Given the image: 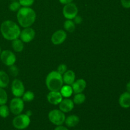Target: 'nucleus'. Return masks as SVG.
I'll return each mask as SVG.
<instances>
[{"label": "nucleus", "mask_w": 130, "mask_h": 130, "mask_svg": "<svg viewBox=\"0 0 130 130\" xmlns=\"http://www.w3.org/2000/svg\"><path fill=\"white\" fill-rule=\"evenodd\" d=\"M63 85L62 75L57 71L50 72L46 78V85L50 91H60Z\"/></svg>", "instance_id": "7ed1b4c3"}, {"label": "nucleus", "mask_w": 130, "mask_h": 130, "mask_svg": "<svg viewBox=\"0 0 130 130\" xmlns=\"http://www.w3.org/2000/svg\"><path fill=\"white\" fill-rule=\"evenodd\" d=\"M0 31L6 40L13 41L20 37V28L19 25L11 20H5L1 24Z\"/></svg>", "instance_id": "f257e3e1"}, {"label": "nucleus", "mask_w": 130, "mask_h": 130, "mask_svg": "<svg viewBox=\"0 0 130 130\" xmlns=\"http://www.w3.org/2000/svg\"><path fill=\"white\" fill-rule=\"evenodd\" d=\"M62 13L66 19L72 20L77 16L78 13V8L74 3H71L65 5L62 10Z\"/></svg>", "instance_id": "6e6552de"}, {"label": "nucleus", "mask_w": 130, "mask_h": 130, "mask_svg": "<svg viewBox=\"0 0 130 130\" xmlns=\"http://www.w3.org/2000/svg\"><path fill=\"white\" fill-rule=\"evenodd\" d=\"M74 22L75 24H81L83 22L82 17L80 16H77H77L74 19Z\"/></svg>", "instance_id": "7c9ffc66"}, {"label": "nucleus", "mask_w": 130, "mask_h": 130, "mask_svg": "<svg viewBox=\"0 0 130 130\" xmlns=\"http://www.w3.org/2000/svg\"><path fill=\"white\" fill-rule=\"evenodd\" d=\"M67 38V33L63 30H58L52 34V43L55 45H60L66 41Z\"/></svg>", "instance_id": "9b49d317"}, {"label": "nucleus", "mask_w": 130, "mask_h": 130, "mask_svg": "<svg viewBox=\"0 0 130 130\" xmlns=\"http://www.w3.org/2000/svg\"><path fill=\"white\" fill-rule=\"evenodd\" d=\"M11 46H12L13 50L16 52H22L24 48V42L21 40L19 39V38L14 40L11 41Z\"/></svg>", "instance_id": "6ab92c4d"}, {"label": "nucleus", "mask_w": 130, "mask_h": 130, "mask_svg": "<svg viewBox=\"0 0 130 130\" xmlns=\"http://www.w3.org/2000/svg\"><path fill=\"white\" fill-rule=\"evenodd\" d=\"M35 0H19L20 5L24 7H30L34 4Z\"/></svg>", "instance_id": "cd10ccee"}, {"label": "nucleus", "mask_w": 130, "mask_h": 130, "mask_svg": "<svg viewBox=\"0 0 130 130\" xmlns=\"http://www.w3.org/2000/svg\"><path fill=\"white\" fill-rule=\"evenodd\" d=\"M10 112L13 114L17 116L21 114L24 109V102L20 97H15L10 102L9 106Z\"/></svg>", "instance_id": "423d86ee"}, {"label": "nucleus", "mask_w": 130, "mask_h": 130, "mask_svg": "<svg viewBox=\"0 0 130 130\" xmlns=\"http://www.w3.org/2000/svg\"><path fill=\"white\" fill-rule=\"evenodd\" d=\"M79 118L76 115H70L67 118H66L65 120V123H66V126L69 128H72V127H75L79 124Z\"/></svg>", "instance_id": "f3484780"}, {"label": "nucleus", "mask_w": 130, "mask_h": 130, "mask_svg": "<svg viewBox=\"0 0 130 130\" xmlns=\"http://www.w3.org/2000/svg\"><path fill=\"white\" fill-rule=\"evenodd\" d=\"M67 71V67L66 64H63V63H62V64L59 65L57 67V71L60 73V74L63 75L66 71Z\"/></svg>", "instance_id": "c85d7f7f"}, {"label": "nucleus", "mask_w": 130, "mask_h": 130, "mask_svg": "<svg viewBox=\"0 0 130 130\" xmlns=\"http://www.w3.org/2000/svg\"><path fill=\"white\" fill-rule=\"evenodd\" d=\"M8 102V95L4 88H0V105L6 104Z\"/></svg>", "instance_id": "393cba45"}, {"label": "nucleus", "mask_w": 130, "mask_h": 130, "mask_svg": "<svg viewBox=\"0 0 130 130\" xmlns=\"http://www.w3.org/2000/svg\"><path fill=\"white\" fill-rule=\"evenodd\" d=\"M73 0H59L60 3L62 5H67V4L71 3L72 2Z\"/></svg>", "instance_id": "2f4dec72"}, {"label": "nucleus", "mask_w": 130, "mask_h": 130, "mask_svg": "<svg viewBox=\"0 0 130 130\" xmlns=\"http://www.w3.org/2000/svg\"><path fill=\"white\" fill-rule=\"evenodd\" d=\"M8 72L11 76L15 77V76H17L18 75L19 71V69H18L15 65H13V66H11L9 67Z\"/></svg>", "instance_id": "bb28decb"}, {"label": "nucleus", "mask_w": 130, "mask_h": 130, "mask_svg": "<svg viewBox=\"0 0 130 130\" xmlns=\"http://www.w3.org/2000/svg\"><path fill=\"white\" fill-rule=\"evenodd\" d=\"M126 90L127 91H128V93H130V81L127 83L126 85Z\"/></svg>", "instance_id": "72a5a7b5"}, {"label": "nucleus", "mask_w": 130, "mask_h": 130, "mask_svg": "<svg viewBox=\"0 0 130 130\" xmlns=\"http://www.w3.org/2000/svg\"><path fill=\"white\" fill-rule=\"evenodd\" d=\"M63 28L69 32H73L76 29V25L74 22L72 20H68L64 22L63 23Z\"/></svg>", "instance_id": "412c9836"}, {"label": "nucleus", "mask_w": 130, "mask_h": 130, "mask_svg": "<svg viewBox=\"0 0 130 130\" xmlns=\"http://www.w3.org/2000/svg\"><path fill=\"white\" fill-rule=\"evenodd\" d=\"M0 60L4 65L10 67V66L15 64L17 60V58L13 52L8 50H5L1 52Z\"/></svg>", "instance_id": "0eeeda50"}, {"label": "nucleus", "mask_w": 130, "mask_h": 130, "mask_svg": "<svg viewBox=\"0 0 130 130\" xmlns=\"http://www.w3.org/2000/svg\"><path fill=\"white\" fill-rule=\"evenodd\" d=\"M85 100H86V96L85 94L83 93H76L74 96L73 102L76 105H81L85 102Z\"/></svg>", "instance_id": "4be33fe9"}, {"label": "nucleus", "mask_w": 130, "mask_h": 130, "mask_svg": "<svg viewBox=\"0 0 130 130\" xmlns=\"http://www.w3.org/2000/svg\"><path fill=\"white\" fill-rule=\"evenodd\" d=\"M17 19L20 26L24 28L29 27L35 22L36 13L31 8L23 6L17 11Z\"/></svg>", "instance_id": "f03ea898"}, {"label": "nucleus", "mask_w": 130, "mask_h": 130, "mask_svg": "<svg viewBox=\"0 0 130 130\" xmlns=\"http://www.w3.org/2000/svg\"><path fill=\"white\" fill-rule=\"evenodd\" d=\"M30 123V117L26 114H20L16 116L12 121V124L17 129H24L27 128Z\"/></svg>", "instance_id": "20e7f679"}, {"label": "nucleus", "mask_w": 130, "mask_h": 130, "mask_svg": "<svg viewBox=\"0 0 130 130\" xmlns=\"http://www.w3.org/2000/svg\"><path fill=\"white\" fill-rule=\"evenodd\" d=\"M1 47H0V54H1Z\"/></svg>", "instance_id": "c9c22d12"}, {"label": "nucleus", "mask_w": 130, "mask_h": 130, "mask_svg": "<svg viewBox=\"0 0 130 130\" xmlns=\"http://www.w3.org/2000/svg\"><path fill=\"white\" fill-rule=\"evenodd\" d=\"M62 100L63 96L61 95L60 91H50L47 95V100L52 105H59Z\"/></svg>", "instance_id": "f8f14e48"}, {"label": "nucleus", "mask_w": 130, "mask_h": 130, "mask_svg": "<svg viewBox=\"0 0 130 130\" xmlns=\"http://www.w3.org/2000/svg\"><path fill=\"white\" fill-rule=\"evenodd\" d=\"M74 107V103L73 102V100L69 99L68 98L62 100L59 104L60 110L64 113L72 111Z\"/></svg>", "instance_id": "ddd939ff"}, {"label": "nucleus", "mask_w": 130, "mask_h": 130, "mask_svg": "<svg viewBox=\"0 0 130 130\" xmlns=\"http://www.w3.org/2000/svg\"><path fill=\"white\" fill-rule=\"evenodd\" d=\"M20 4L17 1H13L9 5V9L11 11H18L20 8Z\"/></svg>", "instance_id": "a878e982"}, {"label": "nucleus", "mask_w": 130, "mask_h": 130, "mask_svg": "<svg viewBox=\"0 0 130 130\" xmlns=\"http://www.w3.org/2000/svg\"><path fill=\"white\" fill-rule=\"evenodd\" d=\"M25 114H26V115H27L28 116L30 117V116L32 115V112H31V110H28V111L26 113H25Z\"/></svg>", "instance_id": "f704fd0d"}, {"label": "nucleus", "mask_w": 130, "mask_h": 130, "mask_svg": "<svg viewBox=\"0 0 130 130\" xmlns=\"http://www.w3.org/2000/svg\"><path fill=\"white\" fill-rule=\"evenodd\" d=\"M11 93L15 97H21L25 92V87L21 80L15 79L11 83Z\"/></svg>", "instance_id": "1a4fd4ad"}, {"label": "nucleus", "mask_w": 130, "mask_h": 130, "mask_svg": "<svg viewBox=\"0 0 130 130\" xmlns=\"http://www.w3.org/2000/svg\"><path fill=\"white\" fill-rule=\"evenodd\" d=\"M36 36V32L32 28H24L20 34V38L24 43H29L34 39Z\"/></svg>", "instance_id": "9d476101"}, {"label": "nucleus", "mask_w": 130, "mask_h": 130, "mask_svg": "<svg viewBox=\"0 0 130 130\" xmlns=\"http://www.w3.org/2000/svg\"><path fill=\"white\" fill-rule=\"evenodd\" d=\"M119 104L121 107L128 109L130 107V93L128 91L122 93L119 98Z\"/></svg>", "instance_id": "dca6fc26"}, {"label": "nucleus", "mask_w": 130, "mask_h": 130, "mask_svg": "<svg viewBox=\"0 0 130 130\" xmlns=\"http://www.w3.org/2000/svg\"><path fill=\"white\" fill-rule=\"evenodd\" d=\"M61 95L65 99L66 98H69L72 95L73 93V90H72V87L70 85H63L62 87L61 88L60 90Z\"/></svg>", "instance_id": "aec40b11"}, {"label": "nucleus", "mask_w": 130, "mask_h": 130, "mask_svg": "<svg viewBox=\"0 0 130 130\" xmlns=\"http://www.w3.org/2000/svg\"><path fill=\"white\" fill-rule=\"evenodd\" d=\"M54 130H69L68 128H67L66 127L60 125V126H57Z\"/></svg>", "instance_id": "473e14b6"}, {"label": "nucleus", "mask_w": 130, "mask_h": 130, "mask_svg": "<svg viewBox=\"0 0 130 130\" xmlns=\"http://www.w3.org/2000/svg\"><path fill=\"white\" fill-rule=\"evenodd\" d=\"M62 78H63V83L71 86L76 80V74H75V72L72 70H67L62 75Z\"/></svg>", "instance_id": "2eb2a0df"}, {"label": "nucleus", "mask_w": 130, "mask_h": 130, "mask_svg": "<svg viewBox=\"0 0 130 130\" xmlns=\"http://www.w3.org/2000/svg\"><path fill=\"white\" fill-rule=\"evenodd\" d=\"M71 87L74 93H83L86 87V82L84 79H79L72 83Z\"/></svg>", "instance_id": "4468645a"}, {"label": "nucleus", "mask_w": 130, "mask_h": 130, "mask_svg": "<svg viewBox=\"0 0 130 130\" xmlns=\"http://www.w3.org/2000/svg\"><path fill=\"white\" fill-rule=\"evenodd\" d=\"M12 1H17V0H12Z\"/></svg>", "instance_id": "e433bc0d"}, {"label": "nucleus", "mask_w": 130, "mask_h": 130, "mask_svg": "<svg viewBox=\"0 0 130 130\" xmlns=\"http://www.w3.org/2000/svg\"><path fill=\"white\" fill-rule=\"evenodd\" d=\"M22 100L24 102H30L34 99L35 95L34 93L31 91H27L24 92L23 95L22 96Z\"/></svg>", "instance_id": "5701e85b"}, {"label": "nucleus", "mask_w": 130, "mask_h": 130, "mask_svg": "<svg viewBox=\"0 0 130 130\" xmlns=\"http://www.w3.org/2000/svg\"><path fill=\"white\" fill-rule=\"evenodd\" d=\"M10 83V77L8 74L4 71L0 70V88H5Z\"/></svg>", "instance_id": "a211bd4d"}, {"label": "nucleus", "mask_w": 130, "mask_h": 130, "mask_svg": "<svg viewBox=\"0 0 130 130\" xmlns=\"http://www.w3.org/2000/svg\"><path fill=\"white\" fill-rule=\"evenodd\" d=\"M10 109L6 104L0 105V117L3 118H8L10 115Z\"/></svg>", "instance_id": "b1692460"}, {"label": "nucleus", "mask_w": 130, "mask_h": 130, "mask_svg": "<svg viewBox=\"0 0 130 130\" xmlns=\"http://www.w3.org/2000/svg\"><path fill=\"white\" fill-rule=\"evenodd\" d=\"M121 5L124 8H130V0H121Z\"/></svg>", "instance_id": "c756f323"}, {"label": "nucleus", "mask_w": 130, "mask_h": 130, "mask_svg": "<svg viewBox=\"0 0 130 130\" xmlns=\"http://www.w3.org/2000/svg\"><path fill=\"white\" fill-rule=\"evenodd\" d=\"M65 113L58 109H53L48 113V119L52 124L56 126L62 125L66 120Z\"/></svg>", "instance_id": "39448f33"}]
</instances>
